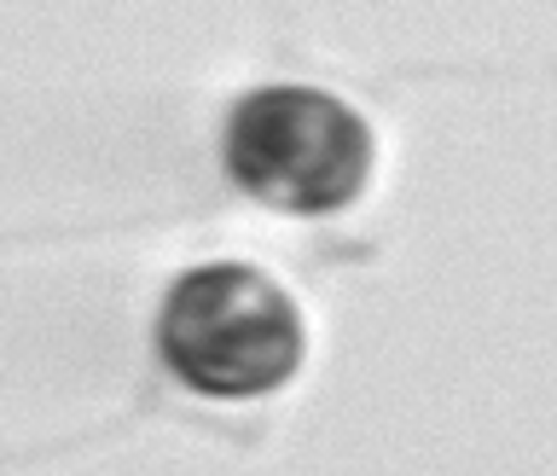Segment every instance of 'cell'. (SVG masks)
<instances>
[{
	"instance_id": "2",
	"label": "cell",
	"mask_w": 557,
	"mask_h": 476,
	"mask_svg": "<svg viewBox=\"0 0 557 476\" xmlns=\"http://www.w3.org/2000/svg\"><path fill=\"white\" fill-rule=\"evenodd\" d=\"M372 129L325 87H256L226 117V174L285 216H337L372 181Z\"/></svg>"
},
{
	"instance_id": "1",
	"label": "cell",
	"mask_w": 557,
	"mask_h": 476,
	"mask_svg": "<svg viewBox=\"0 0 557 476\" xmlns=\"http://www.w3.org/2000/svg\"><path fill=\"white\" fill-rule=\"evenodd\" d=\"M157 355L198 395H268L302 366V314L250 261H203L157 308Z\"/></svg>"
}]
</instances>
